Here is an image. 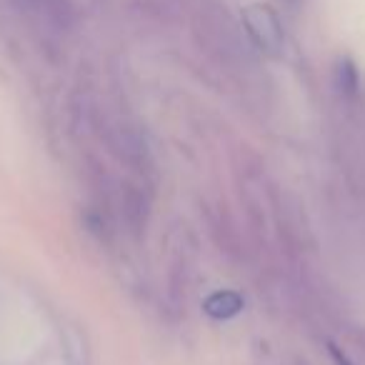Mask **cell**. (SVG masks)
Instances as JSON below:
<instances>
[{"label": "cell", "mask_w": 365, "mask_h": 365, "mask_svg": "<svg viewBox=\"0 0 365 365\" xmlns=\"http://www.w3.org/2000/svg\"><path fill=\"white\" fill-rule=\"evenodd\" d=\"M285 6H290V8H298V6H303V0H285Z\"/></svg>", "instance_id": "3"}, {"label": "cell", "mask_w": 365, "mask_h": 365, "mask_svg": "<svg viewBox=\"0 0 365 365\" xmlns=\"http://www.w3.org/2000/svg\"><path fill=\"white\" fill-rule=\"evenodd\" d=\"M243 26L248 38L253 41L255 48H260L268 56H280L285 46L283 23L278 13L265 3H250L243 8Z\"/></svg>", "instance_id": "1"}, {"label": "cell", "mask_w": 365, "mask_h": 365, "mask_svg": "<svg viewBox=\"0 0 365 365\" xmlns=\"http://www.w3.org/2000/svg\"><path fill=\"white\" fill-rule=\"evenodd\" d=\"M335 83L343 93L353 96L358 91V68L350 58H340L338 66H335Z\"/></svg>", "instance_id": "2"}]
</instances>
